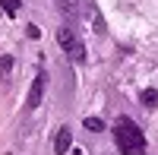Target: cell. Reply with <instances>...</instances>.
Returning <instances> with one entry per match:
<instances>
[{
    "mask_svg": "<svg viewBox=\"0 0 158 155\" xmlns=\"http://www.w3.org/2000/svg\"><path fill=\"white\" fill-rule=\"evenodd\" d=\"M114 146L120 155H146V136L130 117L114 120Z\"/></svg>",
    "mask_w": 158,
    "mask_h": 155,
    "instance_id": "1",
    "label": "cell"
},
{
    "mask_svg": "<svg viewBox=\"0 0 158 155\" xmlns=\"http://www.w3.org/2000/svg\"><path fill=\"white\" fill-rule=\"evenodd\" d=\"M57 44L63 48V54H70V60H76V63L85 60V44L79 41V35L70 29V25H60L57 29Z\"/></svg>",
    "mask_w": 158,
    "mask_h": 155,
    "instance_id": "2",
    "label": "cell"
},
{
    "mask_svg": "<svg viewBox=\"0 0 158 155\" xmlns=\"http://www.w3.org/2000/svg\"><path fill=\"white\" fill-rule=\"evenodd\" d=\"M44 89H48V73H44V70H38V73H35V79H32V89H29V98H25V108H29V111H35L38 105H41Z\"/></svg>",
    "mask_w": 158,
    "mask_h": 155,
    "instance_id": "3",
    "label": "cell"
},
{
    "mask_svg": "<svg viewBox=\"0 0 158 155\" xmlns=\"http://www.w3.org/2000/svg\"><path fill=\"white\" fill-rule=\"evenodd\" d=\"M70 146H73V133L67 130V127H60L57 136H54V155H67Z\"/></svg>",
    "mask_w": 158,
    "mask_h": 155,
    "instance_id": "4",
    "label": "cell"
},
{
    "mask_svg": "<svg viewBox=\"0 0 158 155\" xmlns=\"http://www.w3.org/2000/svg\"><path fill=\"white\" fill-rule=\"evenodd\" d=\"M82 127H85L89 133H101V130H104V120H101V117H85Z\"/></svg>",
    "mask_w": 158,
    "mask_h": 155,
    "instance_id": "5",
    "label": "cell"
},
{
    "mask_svg": "<svg viewBox=\"0 0 158 155\" xmlns=\"http://www.w3.org/2000/svg\"><path fill=\"white\" fill-rule=\"evenodd\" d=\"M10 70H13V54H3L0 57V79H6Z\"/></svg>",
    "mask_w": 158,
    "mask_h": 155,
    "instance_id": "6",
    "label": "cell"
},
{
    "mask_svg": "<svg viewBox=\"0 0 158 155\" xmlns=\"http://www.w3.org/2000/svg\"><path fill=\"white\" fill-rule=\"evenodd\" d=\"M142 105H146V108L158 105V92H155V89H146V92H142Z\"/></svg>",
    "mask_w": 158,
    "mask_h": 155,
    "instance_id": "7",
    "label": "cell"
},
{
    "mask_svg": "<svg viewBox=\"0 0 158 155\" xmlns=\"http://www.w3.org/2000/svg\"><path fill=\"white\" fill-rule=\"evenodd\" d=\"M0 6H3V13L16 16V13H19V0H0Z\"/></svg>",
    "mask_w": 158,
    "mask_h": 155,
    "instance_id": "8",
    "label": "cell"
},
{
    "mask_svg": "<svg viewBox=\"0 0 158 155\" xmlns=\"http://www.w3.org/2000/svg\"><path fill=\"white\" fill-rule=\"evenodd\" d=\"M57 6L67 13V16H73V13H76V0H57Z\"/></svg>",
    "mask_w": 158,
    "mask_h": 155,
    "instance_id": "9",
    "label": "cell"
}]
</instances>
